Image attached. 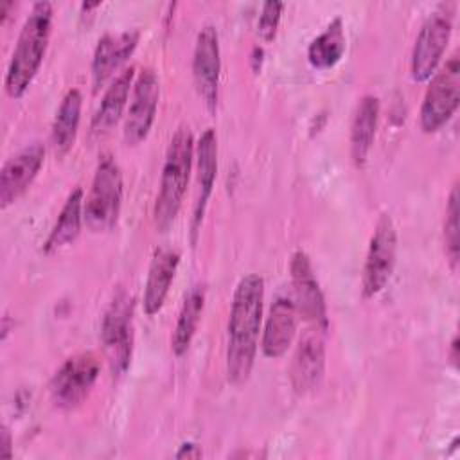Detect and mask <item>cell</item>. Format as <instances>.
<instances>
[{
  "mask_svg": "<svg viewBox=\"0 0 460 460\" xmlns=\"http://www.w3.org/2000/svg\"><path fill=\"white\" fill-rule=\"evenodd\" d=\"M83 208H84V205H83V190L79 187H75L68 194V198H66V201H65L58 219H56V223H54V226H52V230H50V234H49V237L45 241V244H43V250L47 253L58 252V250L65 248L66 244H70V243H74L77 239V235L81 232V225L84 221Z\"/></svg>",
  "mask_w": 460,
  "mask_h": 460,
  "instance_id": "obj_21",
  "label": "cell"
},
{
  "mask_svg": "<svg viewBox=\"0 0 460 460\" xmlns=\"http://www.w3.org/2000/svg\"><path fill=\"white\" fill-rule=\"evenodd\" d=\"M199 456H201V449L192 442L181 444L176 453V458H199Z\"/></svg>",
  "mask_w": 460,
  "mask_h": 460,
  "instance_id": "obj_27",
  "label": "cell"
},
{
  "mask_svg": "<svg viewBox=\"0 0 460 460\" xmlns=\"http://www.w3.org/2000/svg\"><path fill=\"white\" fill-rule=\"evenodd\" d=\"M2 455L5 458L11 456V435H9V429L5 426L2 428Z\"/></svg>",
  "mask_w": 460,
  "mask_h": 460,
  "instance_id": "obj_28",
  "label": "cell"
},
{
  "mask_svg": "<svg viewBox=\"0 0 460 460\" xmlns=\"http://www.w3.org/2000/svg\"><path fill=\"white\" fill-rule=\"evenodd\" d=\"M101 363L92 352L68 358L52 376L50 397L58 408L72 410L79 406L97 381Z\"/></svg>",
  "mask_w": 460,
  "mask_h": 460,
  "instance_id": "obj_9",
  "label": "cell"
},
{
  "mask_svg": "<svg viewBox=\"0 0 460 460\" xmlns=\"http://www.w3.org/2000/svg\"><path fill=\"white\" fill-rule=\"evenodd\" d=\"M198 167V198L192 214V232L199 230L207 203L210 199L216 174H217V138L214 129H205L194 147Z\"/></svg>",
  "mask_w": 460,
  "mask_h": 460,
  "instance_id": "obj_17",
  "label": "cell"
},
{
  "mask_svg": "<svg viewBox=\"0 0 460 460\" xmlns=\"http://www.w3.org/2000/svg\"><path fill=\"white\" fill-rule=\"evenodd\" d=\"M453 32V9L440 5L422 23L411 50V79L424 83L435 74Z\"/></svg>",
  "mask_w": 460,
  "mask_h": 460,
  "instance_id": "obj_7",
  "label": "cell"
},
{
  "mask_svg": "<svg viewBox=\"0 0 460 460\" xmlns=\"http://www.w3.org/2000/svg\"><path fill=\"white\" fill-rule=\"evenodd\" d=\"M160 99V83L153 68H144L135 83L131 92V102L124 120V142L128 146H137L151 131V126L156 117Z\"/></svg>",
  "mask_w": 460,
  "mask_h": 460,
  "instance_id": "obj_10",
  "label": "cell"
},
{
  "mask_svg": "<svg viewBox=\"0 0 460 460\" xmlns=\"http://www.w3.org/2000/svg\"><path fill=\"white\" fill-rule=\"evenodd\" d=\"M203 307H205V289L201 286H194L183 300V305L180 309V314L171 336V350L174 356H183L190 347Z\"/></svg>",
  "mask_w": 460,
  "mask_h": 460,
  "instance_id": "obj_23",
  "label": "cell"
},
{
  "mask_svg": "<svg viewBox=\"0 0 460 460\" xmlns=\"http://www.w3.org/2000/svg\"><path fill=\"white\" fill-rule=\"evenodd\" d=\"M81 92L77 88H70L65 93L52 124V146L59 155L68 153L75 142L81 120Z\"/></svg>",
  "mask_w": 460,
  "mask_h": 460,
  "instance_id": "obj_22",
  "label": "cell"
},
{
  "mask_svg": "<svg viewBox=\"0 0 460 460\" xmlns=\"http://www.w3.org/2000/svg\"><path fill=\"white\" fill-rule=\"evenodd\" d=\"M52 31V4L36 2L27 16L16 47L13 50L7 72H5V92L13 99H20L36 77Z\"/></svg>",
  "mask_w": 460,
  "mask_h": 460,
  "instance_id": "obj_2",
  "label": "cell"
},
{
  "mask_svg": "<svg viewBox=\"0 0 460 460\" xmlns=\"http://www.w3.org/2000/svg\"><path fill=\"white\" fill-rule=\"evenodd\" d=\"M135 79V66H128L124 68L106 88L101 106L97 108L93 120H92V133L93 135H102L108 133L120 119L128 97H129V90Z\"/></svg>",
  "mask_w": 460,
  "mask_h": 460,
  "instance_id": "obj_20",
  "label": "cell"
},
{
  "mask_svg": "<svg viewBox=\"0 0 460 460\" xmlns=\"http://www.w3.org/2000/svg\"><path fill=\"white\" fill-rule=\"evenodd\" d=\"M323 329L313 327L305 331L300 338L296 350L293 354L289 379L291 386L296 394H309L323 379L325 372V343H323Z\"/></svg>",
  "mask_w": 460,
  "mask_h": 460,
  "instance_id": "obj_12",
  "label": "cell"
},
{
  "mask_svg": "<svg viewBox=\"0 0 460 460\" xmlns=\"http://www.w3.org/2000/svg\"><path fill=\"white\" fill-rule=\"evenodd\" d=\"M397 255V230L388 214H381L368 243V252L363 266L361 291L365 298L379 295L394 271Z\"/></svg>",
  "mask_w": 460,
  "mask_h": 460,
  "instance_id": "obj_8",
  "label": "cell"
},
{
  "mask_svg": "<svg viewBox=\"0 0 460 460\" xmlns=\"http://www.w3.org/2000/svg\"><path fill=\"white\" fill-rule=\"evenodd\" d=\"M178 264H180V253L176 250L160 248L155 252L151 264H149L146 286H144L146 314L153 316L164 307V302L167 298L169 288L176 275Z\"/></svg>",
  "mask_w": 460,
  "mask_h": 460,
  "instance_id": "obj_18",
  "label": "cell"
},
{
  "mask_svg": "<svg viewBox=\"0 0 460 460\" xmlns=\"http://www.w3.org/2000/svg\"><path fill=\"white\" fill-rule=\"evenodd\" d=\"M345 52V32L341 18H334L322 34H318L309 49L307 59L314 68H331L334 66Z\"/></svg>",
  "mask_w": 460,
  "mask_h": 460,
  "instance_id": "obj_24",
  "label": "cell"
},
{
  "mask_svg": "<svg viewBox=\"0 0 460 460\" xmlns=\"http://www.w3.org/2000/svg\"><path fill=\"white\" fill-rule=\"evenodd\" d=\"M296 307L288 296H279L268 314L262 332V352L268 358H280L288 352L296 331Z\"/></svg>",
  "mask_w": 460,
  "mask_h": 460,
  "instance_id": "obj_16",
  "label": "cell"
},
{
  "mask_svg": "<svg viewBox=\"0 0 460 460\" xmlns=\"http://www.w3.org/2000/svg\"><path fill=\"white\" fill-rule=\"evenodd\" d=\"M122 207V174L111 155H102L84 201V223L92 232H108L117 225Z\"/></svg>",
  "mask_w": 460,
  "mask_h": 460,
  "instance_id": "obj_4",
  "label": "cell"
},
{
  "mask_svg": "<svg viewBox=\"0 0 460 460\" xmlns=\"http://www.w3.org/2000/svg\"><path fill=\"white\" fill-rule=\"evenodd\" d=\"M291 271V284L295 293V307L296 313H300L307 322L313 323V327L327 329V311H325V300L320 291L318 280L314 277L311 261L307 253L295 252L289 262Z\"/></svg>",
  "mask_w": 460,
  "mask_h": 460,
  "instance_id": "obj_13",
  "label": "cell"
},
{
  "mask_svg": "<svg viewBox=\"0 0 460 460\" xmlns=\"http://www.w3.org/2000/svg\"><path fill=\"white\" fill-rule=\"evenodd\" d=\"M9 9H14V2H4L2 5H0V20H2V23L7 20V16H9Z\"/></svg>",
  "mask_w": 460,
  "mask_h": 460,
  "instance_id": "obj_30",
  "label": "cell"
},
{
  "mask_svg": "<svg viewBox=\"0 0 460 460\" xmlns=\"http://www.w3.org/2000/svg\"><path fill=\"white\" fill-rule=\"evenodd\" d=\"M460 102V61L453 54L446 65L435 72L420 106V128L435 133L449 122Z\"/></svg>",
  "mask_w": 460,
  "mask_h": 460,
  "instance_id": "obj_6",
  "label": "cell"
},
{
  "mask_svg": "<svg viewBox=\"0 0 460 460\" xmlns=\"http://www.w3.org/2000/svg\"><path fill=\"white\" fill-rule=\"evenodd\" d=\"M379 120V99L376 95H363L356 106L350 124V155L358 167L367 162L372 149Z\"/></svg>",
  "mask_w": 460,
  "mask_h": 460,
  "instance_id": "obj_19",
  "label": "cell"
},
{
  "mask_svg": "<svg viewBox=\"0 0 460 460\" xmlns=\"http://www.w3.org/2000/svg\"><path fill=\"white\" fill-rule=\"evenodd\" d=\"M45 158L40 142H32L11 156L0 171V207L13 205L34 181Z\"/></svg>",
  "mask_w": 460,
  "mask_h": 460,
  "instance_id": "obj_14",
  "label": "cell"
},
{
  "mask_svg": "<svg viewBox=\"0 0 460 460\" xmlns=\"http://www.w3.org/2000/svg\"><path fill=\"white\" fill-rule=\"evenodd\" d=\"M140 32L137 29L124 31L119 34H104L95 47L92 59V77L93 88L99 90L113 74L120 68L122 63L137 49Z\"/></svg>",
  "mask_w": 460,
  "mask_h": 460,
  "instance_id": "obj_15",
  "label": "cell"
},
{
  "mask_svg": "<svg viewBox=\"0 0 460 460\" xmlns=\"http://www.w3.org/2000/svg\"><path fill=\"white\" fill-rule=\"evenodd\" d=\"M458 185H453L447 207H446V219H444V243H446V255L453 268L458 264V252H460V241H458Z\"/></svg>",
  "mask_w": 460,
  "mask_h": 460,
  "instance_id": "obj_25",
  "label": "cell"
},
{
  "mask_svg": "<svg viewBox=\"0 0 460 460\" xmlns=\"http://www.w3.org/2000/svg\"><path fill=\"white\" fill-rule=\"evenodd\" d=\"M264 280L255 275H244L232 298L228 318L226 345V374L234 385H243L253 368L257 354V340L262 320Z\"/></svg>",
  "mask_w": 460,
  "mask_h": 460,
  "instance_id": "obj_1",
  "label": "cell"
},
{
  "mask_svg": "<svg viewBox=\"0 0 460 460\" xmlns=\"http://www.w3.org/2000/svg\"><path fill=\"white\" fill-rule=\"evenodd\" d=\"M219 36L212 25H205L198 36L192 56V75L194 84L210 113L216 111L219 95Z\"/></svg>",
  "mask_w": 460,
  "mask_h": 460,
  "instance_id": "obj_11",
  "label": "cell"
},
{
  "mask_svg": "<svg viewBox=\"0 0 460 460\" xmlns=\"http://www.w3.org/2000/svg\"><path fill=\"white\" fill-rule=\"evenodd\" d=\"M194 158V140L189 126H180L172 135L160 176L153 217L158 232H167L174 223L187 192Z\"/></svg>",
  "mask_w": 460,
  "mask_h": 460,
  "instance_id": "obj_3",
  "label": "cell"
},
{
  "mask_svg": "<svg viewBox=\"0 0 460 460\" xmlns=\"http://www.w3.org/2000/svg\"><path fill=\"white\" fill-rule=\"evenodd\" d=\"M449 358H451V363L456 367V365H458V338H456V336H455V338H453V341H451Z\"/></svg>",
  "mask_w": 460,
  "mask_h": 460,
  "instance_id": "obj_29",
  "label": "cell"
},
{
  "mask_svg": "<svg viewBox=\"0 0 460 460\" xmlns=\"http://www.w3.org/2000/svg\"><path fill=\"white\" fill-rule=\"evenodd\" d=\"M133 296L119 286L102 314L101 341L113 376L126 372L133 350Z\"/></svg>",
  "mask_w": 460,
  "mask_h": 460,
  "instance_id": "obj_5",
  "label": "cell"
},
{
  "mask_svg": "<svg viewBox=\"0 0 460 460\" xmlns=\"http://www.w3.org/2000/svg\"><path fill=\"white\" fill-rule=\"evenodd\" d=\"M282 9H284L282 2H266L262 5L259 22H257V32L262 41H271L275 38Z\"/></svg>",
  "mask_w": 460,
  "mask_h": 460,
  "instance_id": "obj_26",
  "label": "cell"
}]
</instances>
